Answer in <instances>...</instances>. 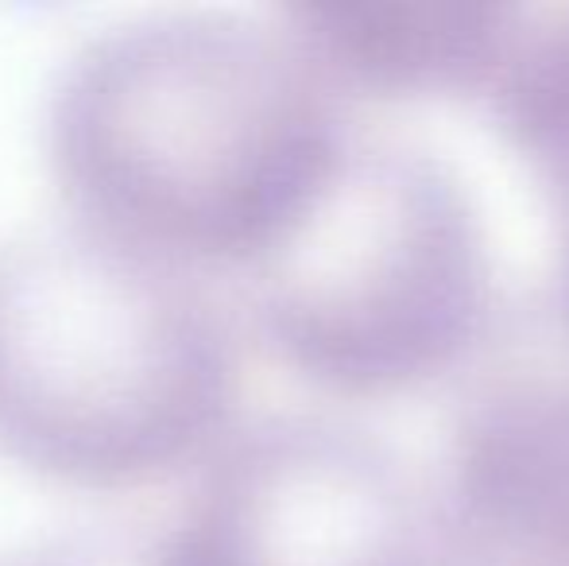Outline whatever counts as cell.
Returning <instances> with one entry per match:
<instances>
[{
    "label": "cell",
    "instance_id": "6da1fadb",
    "mask_svg": "<svg viewBox=\"0 0 569 566\" xmlns=\"http://www.w3.org/2000/svg\"><path fill=\"white\" fill-rule=\"evenodd\" d=\"M345 148L341 98L279 16L124 23L70 59L51 101L74 226L198 280L252 272Z\"/></svg>",
    "mask_w": 569,
    "mask_h": 566
},
{
    "label": "cell",
    "instance_id": "7a4b0ae2",
    "mask_svg": "<svg viewBox=\"0 0 569 566\" xmlns=\"http://www.w3.org/2000/svg\"><path fill=\"white\" fill-rule=\"evenodd\" d=\"M237 338L206 280L70 226L0 249V454L140 489L232 438Z\"/></svg>",
    "mask_w": 569,
    "mask_h": 566
},
{
    "label": "cell",
    "instance_id": "3957f363",
    "mask_svg": "<svg viewBox=\"0 0 569 566\" xmlns=\"http://www.w3.org/2000/svg\"><path fill=\"white\" fill-rule=\"evenodd\" d=\"M244 280L260 338L338 396L446 377L480 341L492 302L469 190L407 143L349 140L315 206Z\"/></svg>",
    "mask_w": 569,
    "mask_h": 566
},
{
    "label": "cell",
    "instance_id": "277c9868",
    "mask_svg": "<svg viewBox=\"0 0 569 566\" xmlns=\"http://www.w3.org/2000/svg\"><path fill=\"white\" fill-rule=\"evenodd\" d=\"M163 536L171 566H450L403 461L326 419L229 438Z\"/></svg>",
    "mask_w": 569,
    "mask_h": 566
},
{
    "label": "cell",
    "instance_id": "5b68a950",
    "mask_svg": "<svg viewBox=\"0 0 569 566\" xmlns=\"http://www.w3.org/2000/svg\"><path fill=\"white\" fill-rule=\"evenodd\" d=\"M438 520L450 566H569V369H511L465 404Z\"/></svg>",
    "mask_w": 569,
    "mask_h": 566
},
{
    "label": "cell",
    "instance_id": "8992f818",
    "mask_svg": "<svg viewBox=\"0 0 569 566\" xmlns=\"http://www.w3.org/2000/svg\"><path fill=\"white\" fill-rule=\"evenodd\" d=\"M523 4H287L279 20L333 93H485Z\"/></svg>",
    "mask_w": 569,
    "mask_h": 566
},
{
    "label": "cell",
    "instance_id": "52a82bcc",
    "mask_svg": "<svg viewBox=\"0 0 569 566\" xmlns=\"http://www.w3.org/2000/svg\"><path fill=\"white\" fill-rule=\"evenodd\" d=\"M485 98L562 226V315L569 326V4L519 8Z\"/></svg>",
    "mask_w": 569,
    "mask_h": 566
}]
</instances>
